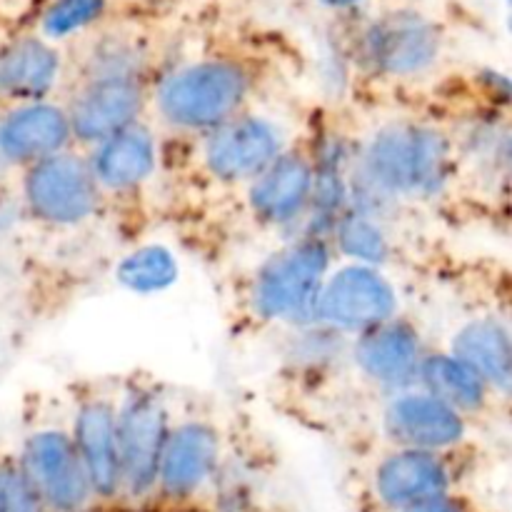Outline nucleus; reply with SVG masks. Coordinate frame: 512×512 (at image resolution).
I'll return each instance as SVG.
<instances>
[{"label": "nucleus", "instance_id": "b1692460", "mask_svg": "<svg viewBox=\"0 0 512 512\" xmlns=\"http://www.w3.org/2000/svg\"><path fill=\"white\" fill-rule=\"evenodd\" d=\"M103 8L105 0H55L43 18V33L48 38H65L98 20Z\"/></svg>", "mask_w": 512, "mask_h": 512}, {"label": "nucleus", "instance_id": "0eeeda50", "mask_svg": "<svg viewBox=\"0 0 512 512\" xmlns=\"http://www.w3.org/2000/svg\"><path fill=\"white\" fill-rule=\"evenodd\" d=\"M223 463L225 438L215 420L205 415H173L160 455L153 500L168 505L190 503L220 478Z\"/></svg>", "mask_w": 512, "mask_h": 512}, {"label": "nucleus", "instance_id": "1a4fd4ad", "mask_svg": "<svg viewBox=\"0 0 512 512\" xmlns=\"http://www.w3.org/2000/svg\"><path fill=\"white\" fill-rule=\"evenodd\" d=\"M15 460L48 512H90L98 505L68 425L33 428Z\"/></svg>", "mask_w": 512, "mask_h": 512}, {"label": "nucleus", "instance_id": "393cba45", "mask_svg": "<svg viewBox=\"0 0 512 512\" xmlns=\"http://www.w3.org/2000/svg\"><path fill=\"white\" fill-rule=\"evenodd\" d=\"M0 512H48L20 470L15 455L0 458Z\"/></svg>", "mask_w": 512, "mask_h": 512}, {"label": "nucleus", "instance_id": "f8f14e48", "mask_svg": "<svg viewBox=\"0 0 512 512\" xmlns=\"http://www.w3.org/2000/svg\"><path fill=\"white\" fill-rule=\"evenodd\" d=\"M380 430L388 440V448L458 455L468 445L473 423L413 385L385 398Z\"/></svg>", "mask_w": 512, "mask_h": 512}, {"label": "nucleus", "instance_id": "412c9836", "mask_svg": "<svg viewBox=\"0 0 512 512\" xmlns=\"http://www.w3.org/2000/svg\"><path fill=\"white\" fill-rule=\"evenodd\" d=\"M58 80L60 55L45 40H15L0 53V98L13 105L50 100Z\"/></svg>", "mask_w": 512, "mask_h": 512}, {"label": "nucleus", "instance_id": "6e6552de", "mask_svg": "<svg viewBox=\"0 0 512 512\" xmlns=\"http://www.w3.org/2000/svg\"><path fill=\"white\" fill-rule=\"evenodd\" d=\"M400 315V295L385 270L370 265H333L315 300V323L355 338Z\"/></svg>", "mask_w": 512, "mask_h": 512}, {"label": "nucleus", "instance_id": "2eb2a0df", "mask_svg": "<svg viewBox=\"0 0 512 512\" xmlns=\"http://www.w3.org/2000/svg\"><path fill=\"white\" fill-rule=\"evenodd\" d=\"M425 350L428 345H425L418 325L398 315V318L385 320V323L350 338L348 363L373 388L385 390L390 395L413 388Z\"/></svg>", "mask_w": 512, "mask_h": 512}, {"label": "nucleus", "instance_id": "a878e982", "mask_svg": "<svg viewBox=\"0 0 512 512\" xmlns=\"http://www.w3.org/2000/svg\"><path fill=\"white\" fill-rule=\"evenodd\" d=\"M398 512H470V508L458 498V495L450 493V495H443V498H433V500H425V503L410 505V508L398 510Z\"/></svg>", "mask_w": 512, "mask_h": 512}, {"label": "nucleus", "instance_id": "6ab92c4d", "mask_svg": "<svg viewBox=\"0 0 512 512\" xmlns=\"http://www.w3.org/2000/svg\"><path fill=\"white\" fill-rule=\"evenodd\" d=\"M450 355L463 360L470 370L490 385L500 400H508L512 383L510 325L500 315L485 313L468 318L445 345Z\"/></svg>", "mask_w": 512, "mask_h": 512}, {"label": "nucleus", "instance_id": "5701e85b", "mask_svg": "<svg viewBox=\"0 0 512 512\" xmlns=\"http://www.w3.org/2000/svg\"><path fill=\"white\" fill-rule=\"evenodd\" d=\"M115 280L138 295H155L178 280V260L165 245H140L125 255L115 270Z\"/></svg>", "mask_w": 512, "mask_h": 512}, {"label": "nucleus", "instance_id": "f257e3e1", "mask_svg": "<svg viewBox=\"0 0 512 512\" xmlns=\"http://www.w3.org/2000/svg\"><path fill=\"white\" fill-rule=\"evenodd\" d=\"M455 168V140L440 125L393 118L355 148L348 208L390 220L403 205L443 198L453 185Z\"/></svg>", "mask_w": 512, "mask_h": 512}, {"label": "nucleus", "instance_id": "cd10ccee", "mask_svg": "<svg viewBox=\"0 0 512 512\" xmlns=\"http://www.w3.org/2000/svg\"><path fill=\"white\" fill-rule=\"evenodd\" d=\"M250 512H265V510H250Z\"/></svg>", "mask_w": 512, "mask_h": 512}, {"label": "nucleus", "instance_id": "ddd939ff", "mask_svg": "<svg viewBox=\"0 0 512 512\" xmlns=\"http://www.w3.org/2000/svg\"><path fill=\"white\" fill-rule=\"evenodd\" d=\"M455 483H458L455 455L388 448L370 470L368 493L375 508L398 512L425 500L450 495Z\"/></svg>", "mask_w": 512, "mask_h": 512}, {"label": "nucleus", "instance_id": "dca6fc26", "mask_svg": "<svg viewBox=\"0 0 512 512\" xmlns=\"http://www.w3.org/2000/svg\"><path fill=\"white\" fill-rule=\"evenodd\" d=\"M440 53V35L433 23L415 13H393L368 28L363 60L385 78H413L433 68Z\"/></svg>", "mask_w": 512, "mask_h": 512}, {"label": "nucleus", "instance_id": "bb28decb", "mask_svg": "<svg viewBox=\"0 0 512 512\" xmlns=\"http://www.w3.org/2000/svg\"><path fill=\"white\" fill-rule=\"evenodd\" d=\"M325 5H333V8H348V5L360 3V0H323Z\"/></svg>", "mask_w": 512, "mask_h": 512}, {"label": "nucleus", "instance_id": "20e7f679", "mask_svg": "<svg viewBox=\"0 0 512 512\" xmlns=\"http://www.w3.org/2000/svg\"><path fill=\"white\" fill-rule=\"evenodd\" d=\"M173 423L168 395L155 380L130 378L118 388V503L148 505L155 498L158 465Z\"/></svg>", "mask_w": 512, "mask_h": 512}, {"label": "nucleus", "instance_id": "9b49d317", "mask_svg": "<svg viewBox=\"0 0 512 512\" xmlns=\"http://www.w3.org/2000/svg\"><path fill=\"white\" fill-rule=\"evenodd\" d=\"M68 433L98 503H118V390L80 385L73 395Z\"/></svg>", "mask_w": 512, "mask_h": 512}, {"label": "nucleus", "instance_id": "423d86ee", "mask_svg": "<svg viewBox=\"0 0 512 512\" xmlns=\"http://www.w3.org/2000/svg\"><path fill=\"white\" fill-rule=\"evenodd\" d=\"M293 145L288 125L248 108L228 123L200 135L198 158L213 183L248 185Z\"/></svg>", "mask_w": 512, "mask_h": 512}, {"label": "nucleus", "instance_id": "9d476101", "mask_svg": "<svg viewBox=\"0 0 512 512\" xmlns=\"http://www.w3.org/2000/svg\"><path fill=\"white\" fill-rule=\"evenodd\" d=\"M75 148H93L110 135L140 123L148 110V90L140 73L88 70L63 103Z\"/></svg>", "mask_w": 512, "mask_h": 512}, {"label": "nucleus", "instance_id": "4468645a", "mask_svg": "<svg viewBox=\"0 0 512 512\" xmlns=\"http://www.w3.org/2000/svg\"><path fill=\"white\" fill-rule=\"evenodd\" d=\"M313 148L293 143L253 183L245 185L248 210L258 225L268 230L300 233L313 198Z\"/></svg>", "mask_w": 512, "mask_h": 512}, {"label": "nucleus", "instance_id": "7ed1b4c3", "mask_svg": "<svg viewBox=\"0 0 512 512\" xmlns=\"http://www.w3.org/2000/svg\"><path fill=\"white\" fill-rule=\"evenodd\" d=\"M335 253L328 238L293 235L258 265L248 283V310L255 320L285 328L315 323V300L325 275L333 268Z\"/></svg>", "mask_w": 512, "mask_h": 512}, {"label": "nucleus", "instance_id": "4be33fe9", "mask_svg": "<svg viewBox=\"0 0 512 512\" xmlns=\"http://www.w3.org/2000/svg\"><path fill=\"white\" fill-rule=\"evenodd\" d=\"M328 240L333 253L345 258V263L370 265L380 270L393 260L395 253L393 230L388 220L355 208H348L335 220Z\"/></svg>", "mask_w": 512, "mask_h": 512}, {"label": "nucleus", "instance_id": "39448f33", "mask_svg": "<svg viewBox=\"0 0 512 512\" xmlns=\"http://www.w3.org/2000/svg\"><path fill=\"white\" fill-rule=\"evenodd\" d=\"M18 200L25 218L53 230L90 223L103 205L83 150L70 148L20 170Z\"/></svg>", "mask_w": 512, "mask_h": 512}, {"label": "nucleus", "instance_id": "aec40b11", "mask_svg": "<svg viewBox=\"0 0 512 512\" xmlns=\"http://www.w3.org/2000/svg\"><path fill=\"white\" fill-rule=\"evenodd\" d=\"M415 385L468 418L470 423L488 415L495 408V400H500L475 370H470L463 360L450 355L445 348L425 350Z\"/></svg>", "mask_w": 512, "mask_h": 512}, {"label": "nucleus", "instance_id": "f03ea898", "mask_svg": "<svg viewBox=\"0 0 512 512\" xmlns=\"http://www.w3.org/2000/svg\"><path fill=\"white\" fill-rule=\"evenodd\" d=\"M253 78L235 60H198L175 68L153 90V110L165 128L205 135L248 110Z\"/></svg>", "mask_w": 512, "mask_h": 512}, {"label": "nucleus", "instance_id": "f3484780", "mask_svg": "<svg viewBox=\"0 0 512 512\" xmlns=\"http://www.w3.org/2000/svg\"><path fill=\"white\" fill-rule=\"evenodd\" d=\"M75 148L63 103L38 100L0 110V160L10 170H23L38 160Z\"/></svg>", "mask_w": 512, "mask_h": 512}, {"label": "nucleus", "instance_id": "a211bd4d", "mask_svg": "<svg viewBox=\"0 0 512 512\" xmlns=\"http://www.w3.org/2000/svg\"><path fill=\"white\" fill-rule=\"evenodd\" d=\"M103 198H130L158 168V138L145 120L83 150Z\"/></svg>", "mask_w": 512, "mask_h": 512}]
</instances>
